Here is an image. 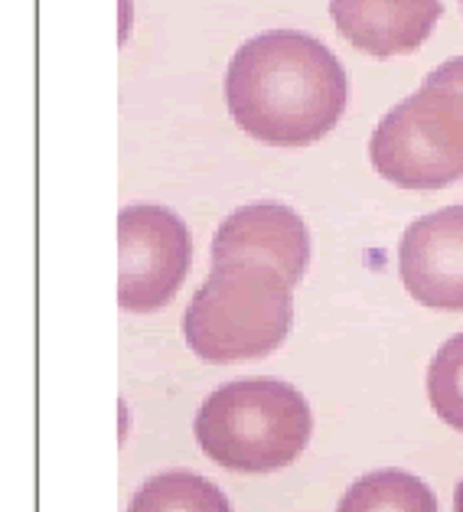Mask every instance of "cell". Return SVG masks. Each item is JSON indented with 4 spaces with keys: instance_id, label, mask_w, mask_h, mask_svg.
<instances>
[{
    "instance_id": "7c38bea8",
    "label": "cell",
    "mask_w": 463,
    "mask_h": 512,
    "mask_svg": "<svg viewBox=\"0 0 463 512\" xmlns=\"http://www.w3.org/2000/svg\"><path fill=\"white\" fill-rule=\"evenodd\" d=\"M424 85H434V89H447V92H457L463 95V56L457 59H447L444 66H437Z\"/></svg>"
},
{
    "instance_id": "ba28073f",
    "label": "cell",
    "mask_w": 463,
    "mask_h": 512,
    "mask_svg": "<svg viewBox=\"0 0 463 512\" xmlns=\"http://www.w3.org/2000/svg\"><path fill=\"white\" fill-rule=\"evenodd\" d=\"M330 14L349 46L389 59L428 40L441 20V0H330Z\"/></svg>"
},
{
    "instance_id": "6da1fadb",
    "label": "cell",
    "mask_w": 463,
    "mask_h": 512,
    "mask_svg": "<svg viewBox=\"0 0 463 512\" xmlns=\"http://www.w3.org/2000/svg\"><path fill=\"white\" fill-rule=\"evenodd\" d=\"M225 98L245 134L274 147H304L343 118L346 72L314 36L274 30L232 56Z\"/></svg>"
},
{
    "instance_id": "5b68a950",
    "label": "cell",
    "mask_w": 463,
    "mask_h": 512,
    "mask_svg": "<svg viewBox=\"0 0 463 512\" xmlns=\"http://www.w3.org/2000/svg\"><path fill=\"white\" fill-rule=\"evenodd\" d=\"M193 261L190 232L164 206H128L118 216V307L154 314L177 297Z\"/></svg>"
},
{
    "instance_id": "52a82bcc",
    "label": "cell",
    "mask_w": 463,
    "mask_h": 512,
    "mask_svg": "<svg viewBox=\"0 0 463 512\" xmlns=\"http://www.w3.org/2000/svg\"><path fill=\"white\" fill-rule=\"evenodd\" d=\"M310 239L294 209L281 203H252L232 212L212 239V265H271L297 287L307 271Z\"/></svg>"
},
{
    "instance_id": "277c9868",
    "label": "cell",
    "mask_w": 463,
    "mask_h": 512,
    "mask_svg": "<svg viewBox=\"0 0 463 512\" xmlns=\"http://www.w3.org/2000/svg\"><path fill=\"white\" fill-rule=\"evenodd\" d=\"M369 160L402 190H444L463 180V95L421 85L372 131Z\"/></svg>"
},
{
    "instance_id": "30bf717a",
    "label": "cell",
    "mask_w": 463,
    "mask_h": 512,
    "mask_svg": "<svg viewBox=\"0 0 463 512\" xmlns=\"http://www.w3.org/2000/svg\"><path fill=\"white\" fill-rule=\"evenodd\" d=\"M128 512H232L216 483L190 470H170L134 493Z\"/></svg>"
},
{
    "instance_id": "3957f363",
    "label": "cell",
    "mask_w": 463,
    "mask_h": 512,
    "mask_svg": "<svg viewBox=\"0 0 463 512\" xmlns=\"http://www.w3.org/2000/svg\"><path fill=\"white\" fill-rule=\"evenodd\" d=\"M310 408L294 385L239 379L212 392L196 415V441L232 473H274L310 441Z\"/></svg>"
},
{
    "instance_id": "7a4b0ae2",
    "label": "cell",
    "mask_w": 463,
    "mask_h": 512,
    "mask_svg": "<svg viewBox=\"0 0 463 512\" xmlns=\"http://www.w3.org/2000/svg\"><path fill=\"white\" fill-rule=\"evenodd\" d=\"M294 323V287L271 265H212L186 307L183 336L206 362H245L274 353Z\"/></svg>"
},
{
    "instance_id": "8992f818",
    "label": "cell",
    "mask_w": 463,
    "mask_h": 512,
    "mask_svg": "<svg viewBox=\"0 0 463 512\" xmlns=\"http://www.w3.org/2000/svg\"><path fill=\"white\" fill-rule=\"evenodd\" d=\"M405 291L431 310H463V206L411 222L398 242Z\"/></svg>"
},
{
    "instance_id": "9c48e42d",
    "label": "cell",
    "mask_w": 463,
    "mask_h": 512,
    "mask_svg": "<svg viewBox=\"0 0 463 512\" xmlns=\"http://www.w3.org/2000/svg\"><path fill=\"white\" fill-rule=\"evenodd\" d=\"M336 512H437V499L405 470H375L349 486Z\"/></svg>"
},
{
    "instance_id": "8fae6325",
    "label": "cell",
    "mask_w": 463,
    "mask_h": 512,
    "mask_svg": "<svg viewBox=\"0 0 463 512\" xmlns=\"http://www.w3.org/2000/svg\"><path fill=\"white\" fill-rule=\"evenodd\" d=\"M428 398L437 418L463 431V333L437 349L428 369Z\"/></svg>"
},
{
    "instance_id": "4fadbf2b",
    "label": "cell",
    "mask_w": 463,
    "mask_h": 512,
    "mask_svg": "<svg viewBox=\"0 0 463 512\" xmlns=\"http://www.w3.org/2000/svg\"><path fill=\"white\" fill-rule=\"evenodd\" d=\"M454 512H463V480L457 483V493H454Z\"/></svg>"
}]
</instances>
